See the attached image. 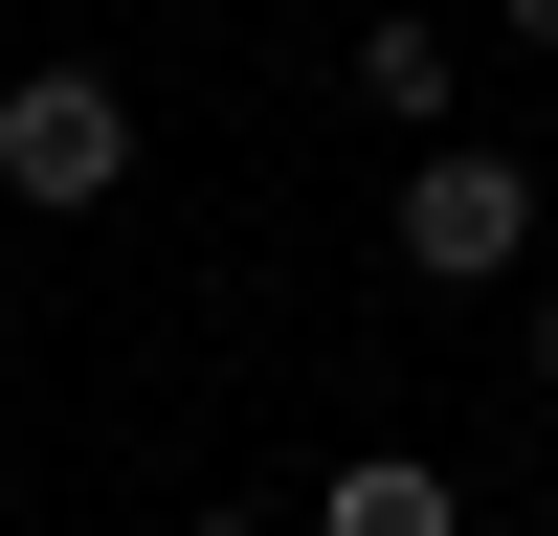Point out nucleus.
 <instances>
[{
  "mask_svg": "<svg viewBox=\"0 0 558 536\" xmlns=\"http://www.w3.org/2000/svg\"><path fill=\"white\" fill-rule=\"evenodd\" d=\"M134 179V89L112 68H23L0 89V202H112Z\"/></svg>",
  "mask_w": 558,
  "mask_h": 536,
  "instance_id": "2",
  "label": "nucleus"
},
{
  "mask_svg": "<svg viewBox=\"0 0 558 536\" xmlns=\"http://www.w3.org/2000/svg\"><path fill=\"white\" fill-rule=\"evenodd\" d=\"M492 23H514V45H558V0H492Z\"/></svg>",
  "mask_w": 558,
  "mask_h": 536,
  "instance_id": "5",
  "label": "nucleus"
},
{
  "mask_svg": "<svg viewBox=\"0 0 558 536\" xmlns=\"http://www.w3.org/2000/svg\"><path fill=\"white\" fill-rule=\"evenodd\" d=\"M536 380H558V291H536Z\"/></svg>",
  "mask_w": 558,
  "mask_h": 536,
  "instance_id": "6",
  "label": "nucleus"
},
{
  "mask_svg": "<svg viewBox=\"0 0 558 536\" xmlns=\"http://www.w3.org/2000/svg\"><path fill=\"white\" fill-rule=\"evenodd\" d=\"M313 536H470V491H447L425 447H357V470L313 491Z\"/></svg>",
  "mask_w": 558,
  "mask_h": 536,
  "instance_id": "3",
  "label": "nucleus"
},
{
  "mask_svg": "<svg viewBox=\"0 0 558 536\" xmlns=\"http://www.w3.org/2000/svg\"><path fill=\"white\" fill-rule=\"evenodd\" d=\"M402 268H425V291H514L536 268V179L492 157V134H425V157H402Z\"/></svg>",
  "mask_w": 558,
  "mask_h": 536,
  "instance_id": "1",
  "label": "nucleus"
},
{
  "mask_svg": "<svg viewBox=\"0 0 558 536\" xmlns=\"http://www.w3.org/2000/svg\"><path fill=\"white\" fill-rule=\"evenodd\" d=\"M357 112H380V134H447V23H357Z\"/></svg>",
  "mask_w": 558,
  "mask_h": 536,
  "instance_id": "4",
  "label": "nucleus"
},
{
  "mask_svg": "<svg viewBox=\"0 0 558 536\" xmlns=\"http://www.w3.org/2000/svg\"><path fill=\"white\" fill-rule=\"evenodd\" d=\"M179 536H268V514H179Z\"/></svg>",
  "mask_w": 558,
  "mask_h": 536,
  "instance_id": "7",
  "label": "nucleus"
}]
</instances>
